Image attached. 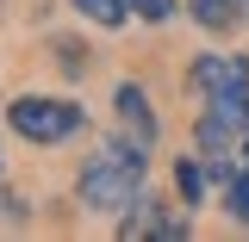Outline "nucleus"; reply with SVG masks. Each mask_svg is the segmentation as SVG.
Listing matches in <instances>:
<instances>
[{"instance_id": "f257e3e1", "label": "nucleus", "mask_w": 249, "mask_h": 242, "mask_svg": "<svg viewBox=\"0 0 249 242\" xmlns=\"http://www.w3.org/2000/svg\"><path fill=\"white\" fill-rule=\"evenodd\" d=\"M143 180H150V149L119 130V137L100 143V149L88 155V168L75 174V199H81L93 217H124L131 205H137Z\"/></svg>"}, {"instance_id": "f03ea898", "label": "nucleus", "mask_w": 249, "mask_h": 242, "mask_svg": "<svg viewBox=\"0 0 249 242\" xmlns=\"http://www.w3.org/2000/svg\"><path fill=\"white\" fill-rule=\"evenodd\" d=\"M6 124L25 137V143H69L88 112L75 106V99H50V93H19L13 106H6Z\"/></svg>"}, {"instance_id": "7ed1b4c3", "label": "nucleus", "mask_w": 249, "mask_h": 242, "mask_svg": "<svg viewBox=\"0 0 249 242\" xmlns=\"http://www.w3.org/2000/svg\"><path fill=\"white\" fill-rule=\"evenodd\" d=\"M187 87L199 93V99L243 93V87H249V62H243V56H193V68H187Z\"/></svg>"}, {"instance_id": "20e7f679", "label": "nucleus", "mask_w": 249, "mask_h": 242, "mask_svg": "<svg viewBox=\"0 0 249 242\" xmlns=\"http://www.w3.org/2000/svg\"><path fill=\"white\" fill-rule=\"evenodd\" d=\"M112 118H119V130L124 137H137L143 149H156V112H150V93L137 87V81H119V93H112Z\"/></svg>"}, {"instance_id": "39448f33", "label": "nucleus", "mask_w": 249, "mask_h": 242, "mask_svg": "<svg viewBox=\"0 0 249 242\" xmlns=\"http://www.w3.org/2000/svg\"><path fill=\"white\" fill-rule=\"evenodd\" d=\"M119 236H187V217L168 211L162 199H143L137 193V205L119 217Z\"/></svg>"}, {"instance_id": "423d86ee", "label": "nucleus", "mask_w": 249, "mask_h": 242, "mask_svg": "<svg viewBox=\"0 0 249 242\" xmlns=\"http://www.w3.org/2000/svg\"><path fill=\"white\" fill-rule=\"evenodd\" d=\"M187 13H193L206 31H237L249 19V0H187Z\"/></svg>"}, {"instance_id": "0eeeda50", "label": "nucleus", "mask_w": 249, "mask_h": 242, "mask_svg": "<svg viewBox=\"0 0 249 242\" xmlns=\"http://www.w3.org/2000/svg\"><path fill=\"white\" fill-rule=\"evenodd\" d=\"M218 186H224V211L237 217V224H249V155H237V168H231Z\"/></svg>"}, {"instance_id": "6e6552de", "label": "nucleus", "mask_w": 249, "mask_h": 242, "mask_svg": "<svg viewBox=\"0 0 249 242\" xmlns=\"http://www.w3.org/2000/svg\"><path fill=\"white\" fill-rule=\"evenodd\" d=\"M75 13L112 31V25H124V19H131V0H75Z\"/></svg>"}, {"instance_id": "1a4fd4ad", "label": "nucleus", "mask_w": 249, "mask_h": 242, "mask_svg": "<svg viewBox=\"0 0 249 242\" xmlns=\"http://www.w3.org/2000/svg\"><path fill=\"white\" fill-rule=\"evenodd\" d=\"M181 193H187V205L206 199V168H199V161H181Z\"/></svg>"}, {"instance_id": "9d476101", "label": "nucleus", "mask_w": 249, "mask_h": 242, "mask_svg": "<svg viewBox=\"0 0 249 242\" xmlns=\"http://www.w3.org/2000/svg\"><path fill=\"white\" fill-rule=\"evenodd\" d=\"M175 6H181V0H131L137 19H175Z\"/></svg>"}, {"instance_id": "9b49d317", "label": "nucleus", "mask_w": 249, "mask_h": 242, "mask_svg": "<svg viewBox=\"0 0 249 242\" xmlns=\"http://www.w3.org/2000/svg\"><path fill=\"white\" fill-rule=\"evenodd\" d=\"M56 56H62V75H81V68H88V50H81V44H62Z\"/></svg>"}]
</instances>
